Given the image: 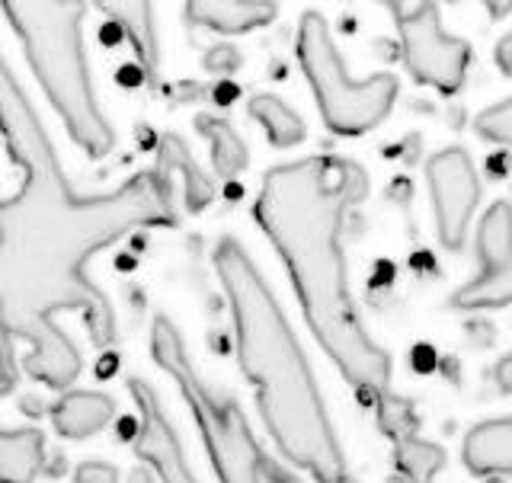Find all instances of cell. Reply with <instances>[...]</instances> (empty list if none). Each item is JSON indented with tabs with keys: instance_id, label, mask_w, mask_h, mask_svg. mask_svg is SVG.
Listing matches in <instances>:
<instances>
[{
	"instance_id": "obj_1",
	"label": "cell",
	"mask_w": 512,
	"mask_h": 483,
	"mask_svg": "<svg viewBox=\"0 0 512 483\" xmlns=\"http://www.w3.org/2000/svg\"><path fill=\"white\" fill-rule=\"evenodd\" d=\"M0 138L23 170L16 196L0 202V394L16 384L13 340H29L26 372L68 388L80 372L74 343L52 324V311L87 308L96 346L109 343L112 314L87 282L84 266L103 247L151 224H173L167 176L141 173L116 192L80 196L61 170L52 138L0 58Z\"/></svg>"
},
{
	"instance_id": "obj_2",
	"label": "cell",
	"mask_w": 512,
	"mask_h": 483,
	"mask_svg": "<svg viewBox=\"0 0 512 483\" xmlns=\"http://www.w3.org/2000/svg\"><path fill=\"white\" fill-rule=\"evenodd\" d=\"M365 196L368 176L356 160L314 154L272 167L253 215L276 244L317 343L359 391L381 400L391 391V359L365 333L343 253L346 215Z\"/></svg>"
},
{
	"instance_id": "obj_3",
	"label": "cell",
	"mask_w": 512,
	"mask_h": 483,
	"mask_svg": "<svg viewBox=\"0 0 512 483\" xmlns=\"http://www.w3.org/2000/svg\"><path fill=\"white\" fill-rule=\"evenodd\" d=\"M215 269L231 301L240 368L253 381L263 423L282 455L317 483H356L333 436L311 365L253 260L237 240L224 237L215 250Z\"/></svg>"
},
{
	"instance_id": "obj_4",
	"label": "cell",
	"mask_w": 512,
	"mask_h": 483,
	"mask_svg": "<svg viewBox=\"0 0 512 483\" xmlns=\"http://www.w3.org/2000/svg\"><path fill=\"white\" fill-rule=\"evenodd\" d=\"M0 10L7 13L26 64L68 135L93 157L109 154L116 135L96 103L84 39V0H0Z\"/></svg>"
},
{
	"instance_id": "obj_5",
	"label": "cell",
	"mask_w": 512,
	"mask_h": 483,
	"mask_svg": "<svg viewBox=\"0 0 512 483\" xmlns=\"http://www.w3.org/2000/svg\"><path fill=\"white\" fill-rule=\"evenodd\" d=\"M151 352L154 362L164 368L167 375L176 378L183 397L189 400L192 416L202 429V439L212 464L221 477V483H263V471L269 468L260 445H256L253 432L244 420V413L234 400L215 394L202 375L192 365L183 336L176 333V327L167 317L154 320L151 330Z\"/></svg>"
},
{
	"instance_id": "obj_6",
	"label": "cell",
	"mask_w": 512,
	"mask_h": 483,
	"mask_svg": "<svg viewBox=\"0 0 512 483\" xmlns=\"http://www.w3.org/2000/svg\"><path fill=\"white\" fill-rule=\"evenodd\" d=\"M298 61L314 90L320 119L333 135L359 138L391 116L400 90L397 77L375 74L368 80H352L330 26L317 10H308L298 23Z\"/></svg>"
},
{
	"instance_id": "obj_7",
	"label": "cell",
	"mask_w": 512,
	"mask_h": 483,
	"mask_svg": "<svg viewBox=\"0 0 512 483\" xmlns=\"http://www.w3.org/2000/svg\"><path fill=\"white\" fill-rule=\"evenodd\" d=\"M378 4L394 16L400 58L416 84L439 90L442 96H455L468 80L474 52L464 39L445 32L436 0H420L413 10H404V0H378Z\"/></svg>"
},
{
	"instance_id": "obj_8",
	"label": "cell",
	"mask_w": 512,
	"mask_h": 483,
	"mask_svg": "<svg viewBox=\"0 0 512 483\" xmlns=\"http://www.w3.org/2000/svg\"><path fill=\"white\" fill-rule=\"evenodd\" d=\"M477 256L484 269L480 276L455 292V308L490 311L512 304V205L493 202L477 224Z\"/></svg>"
},
{
	"instance_id": "obj_9",
	"label": "cell",
	"mask_w": 512,
	"mask_h": 483,
	"mask_svg": "<svg viewBox=\"0 0 512 483\" xmlns=\"http://www.w3.org/2000/svg\"><path fill=\"white\" fill-rule=\"evenodd\" d=\"M426 180L432 208H436V231L442 247L461 250L480 202V180L468 151L445 148L432 154L426 164Z\"/></svg>"
},
{
	"instance_id": "obj_10",
	"label": "cell",
	"mask_w": 512,
	"mask_h": 483,
	"mask_svg": "<svg viewBox=\"0 0 512 483\" xmlns=\"http://www.w3.org/2000/svg\"><path fill=\"white\" fill-rule=\"evenodd\" d=\"M128 391H132L138 413H141V432L135 439V452L144 461H151V468L160 474L164 483H196V477H192L189 464L183 458L180 439L173 436L167 416L157 404V394L144 381H132Z\"/></svg>"
},
{
	"instance_id": "obj_11",
	"label": "cell",
	"mask_w": 512,
	"mask_h": 483,
	"mask_svg": "<svg viewBox=\"0 0 512 483\" xmlns=\"http://www.w3.org/2000/svg\"><path fill=\"white\" fill-rule=\"evenodd\" d=\"M93 4L100 7L109 16V23L122 32L125 42L132 45L144 77L157 87L160 39H157V26H154V4L151 0H93Z\"/></svg>"
},
{
	"instance_id": "obj_12",
	"label": "cell",
	"mask_w": 512,
	"mask_h": 483,
	"mask_svg": "<svg viewBox=\"0 0 512 483\" xmlns=\"http://www.w3.org/2000/svg\"><path fill=\"white\" fill-rule=\"evenodd\" d=\"M276 13V0H186V20L221 36L263 29L276 20Z\"/></svg>"
},
{
	"instance_id": "obj_13",
	"label": "cell",
	"mask_w": 512,
	"mask_h": 483,
	"mask_svg": "<svg viewBox=\"0 0 512 483\" xmlns=\"http://www.w3.org/2000/svg\"><path fill=\"white\" fill-rule=\"evenodd\" d=\"M461 455L471 474H512V416L477 423L464 439Z\"/></svg>"
},
{
	"instance_id": "obj_14",
	"label": "cell",
	"mask_w": 512,
	"mask_h": 483,
	"mask_svg": "<svg viewBox=\"0 0 512 483\" xmlns=\"http://www.w3.org/2000/svg\"><path fill=\"white\" fill-rule=\"evenodd\" d=\"M112 416H116V404L109 397L96 391H74L58 400V407L52 410V423L58 436L87 439L93 432H100Z\"/></svg>"
},
{
	"instance_id": "obj_15",
	"label": "cell",
	"mask_w": 512,
	"mask_h": 483,
	"mask_svg": "<svg viewBox=\"0 0 512 483\" xmlns=\"http://www.w3.org/2000/svg\"><path fill=\"white\" fill-rule=\"evenodd\" d=\"M157 173L170 176L180 173L183 176V196L189 212H202L208 202H215V183L199 170V164L192 160L189 148L183 144L180 135H164L157 148Z\"/></svg>"
},
{
	"instance_id": "obj_16",
	"label": "cell",
	"mask_w": 512,
	"mask_h": 483,
	"mask_svg": "<svg viewBox=\"0 0 512 483\" xmlns=\"http://www.w3.org/2000/svg\"><path fill=\"white\" fill-rule=\"evenodd\" d=\"M45 461L39 429H0V483H32Z\"/></svg>"
},
{
	"instance_id": "obj_17",
	"label": "cell",
	"mask_w": 512,
	"mask_h": 483,
	"mask_svg": "<svg viewBox=\"0 0 512 483\" xmlns=\"http://www.w3.org/2000/svg\"><path fill=\"white\" fill-rule=\"evenodd\" d=\"M247 112L263 125V132H266L272 148H282V151L295 148V144H301L304 135H308V128H304L298 112L288 106L285 100H279L276 93H256V96H250Z\"/></svg>"
},
{
	"instance_id": "obj_18",
	"label": "cell",
	"mask_w": 512,
	"mask_h": 483,
	"mask_svg": "<svg viewBox=\"0 0 512 483\" xmlns=\"http://www.w3.org/2000/svg\"><path fill=\"white\" fill-rule=\"evenodd\" d=\"M196 128H199V135L212 144V167L221 180H234L237 173L247 170V164H250L247 144L234 132L231 122L215 119V116H199Z\"/></svg>"
},
{
	"instance_id": "obj_19",
	"label": "cell",
	"mask_w": 512,
	"mask_h": 483,
	"mask_svg": "<svg viewBox=\"0 0 512 483\" xmlns=\"http://www.w3.org/2000/svg\"><path fill=\"white\" fill-rule=\"evenodd\" d=\"M442 461H445V452L439 445H429L416 436L397 442V468L410 483H429L442 468Z\"/></svg>"
},
{
	"instance_id": "obj_20",
	"label": "cell",
	"mask_w": 512,
	"mask_h": 483,
	"mask_svg": "<svg viewBox=\"0 0 512 483\" xmlns=\"http://www.w3.org/2000/svg\"><path fill=\"white\" fill-rule=\"evenodd\" d=\"M474 132L480 138H487L493 144H503V148H512V96L496 106H487L484 112H477L474 119Z\"/></svg>"
},
{
	"instance_id": "obj_21",
	"label": "cell",
	"mask_w": 512,
	"mask_h": 483,
	"mask_svg": "<svg viewBox=\"0 0 512 483\" xmlns=\"http://www.w3.org/2000/svg\"><path fill=\"white\" fill-rule=\"evenodd\" d=\"M237 68H240V55L231 45H218L205 55V71L212 74H234Z\"/></svg>"
},
{
	"instance_id": "obj_22",
	"label": "cell",
	"mask_w": 512,
	"mask_h": 483,
	"mask_svg": "<svg viewBox=\"0 0 512 483\" xmlns=\"http://www.w3.org/2000/svg\"><path fill=\"white\" fill-rule=\"evenodd\" d=\"M77 483H119V474L112 464L90 461V464H80L77 468Z\"/></svg>"
},
{
	"instance_id": "obj_23",
	"label": "cell",
	"mask_w": 512,
	"mask_h": 483,
	"mask_svg": "<svg viewBox=\"0 0 512 483\" xmlns=\"http://www.w3.org/2000/svg\"><path fill=\"white\" fill-rule=\"evenodd\" d=\"M493 58H496V68L512 77V32H509V36H503L500 42H496Z\"/></svg>"
},
{
	"instance_id": "obj_24",
	"label": "cell",
	"mask_w": 512,
	"mask_h": 483,
	"mask_svg": "<svg viewBox=\"0 0 512 483\" xmlns=\"http://www.w3.org/2000/svg\"><path fill=\"white\" fill-rule=\"evenodd\" d=\"M496 384H500L503 394H512V356L496 362Z\"/></svg>"
},
{
	"instance_id": "obj_25",
	"label": "cell",
	"mask_w": 512,
	"mask_h": 483,
	"mask_svg": "<svg viewBox=\"0 0 512 483\" xmlns=\"http://www.w3.org/2000/svg\"><path fill=\"white\" fill-rule=\"evenodd\" d=\"M484 7L490 13V20L500 23V20H506V16L512 13V0H484Z\"/></svg>"
},
{
	"instance_id": "obj_26",
	"label": "cell",
	"mask_w": 512,
	"mask_h": 483,
	"mask_svg": "<svg viewBox=\"0 0 512 483\" xmlns=\"http://www.w3.org/2000/svg\"><path fill=\"white\" fill-rule=\"evenodd\" d=\"M231 96H237V87H231V84L218 87V103H224V106H228V103H231Z\"/></svg>"
},
{
	"instance_id": "obj_27",
	"label": "cell",
	"mask_w": 512,
	"mask_h": 483,
	"mask_svg": "<svg viewBox=\"0 0 512 483\" xmlns=\"http://www.w3.org/2000/svg\"><path fill=\"white\" fill-rule=\"evenodd\" d=\"M490 167H493V170H506V167H509V154H503V157L496 154V157L490 160Z\"/></svg>"
}]
</instances>
